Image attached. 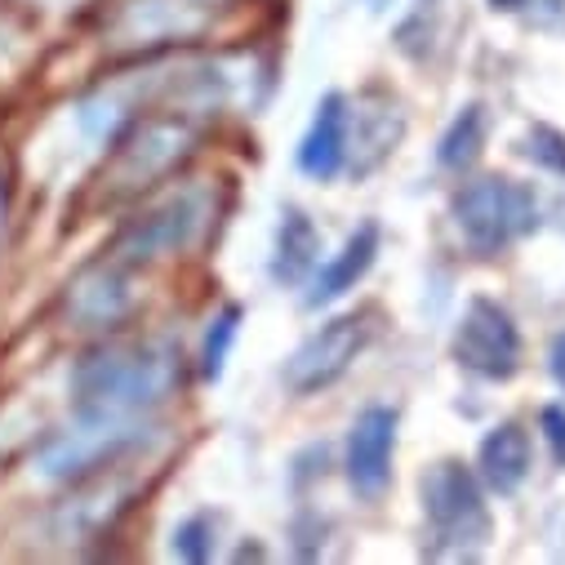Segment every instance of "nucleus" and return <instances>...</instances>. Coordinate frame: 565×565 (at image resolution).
<instances>
[{
	"label": "nucleus",
	"instance_id": "nucleus-5",
	"mask_svg": "<svg viewBox=\"0 0 565 565\" xmlns=\"http://www.w3.org/2000/svg\"><path fill=\"white\" fill-rule=\"evenodd\" d=\"M370 339V326H365V312H348V317H334L330 326H321L290 361H286V387L308 396V392H321L330 383H339L348 374V365L361 356Z\"/></svg>",
	"mask_w": 565,
	"mask_h": 565
},
{
	"label": "nucleus",
	"instance_id": "nucleus-14",
	"mask_svg": "<svg viewBox=\"0 0 565 565\" xmlns=\"http://www.w3.org/2000/svg\"><path fill=\"white\" fill-rule=\"evenodd\" d=\"M72 312L94 330V326H107L125 312V290L111 271H89L81 286L72 290Z\"/></svg>",
	"mask_w": 565,
	"mask_h": 565
},
{
	"label": "nucleus",
	"instance_id": "nucleus-16",
	"mask_svg": "<svg viewBox=\"0 0 565 565\" xmlns=\"http://www.w3.org/2000/svg\"><path fill=\"white\" fill-rule=\"evenodd\" d=\"M534 166L552 170V174H565V134H556L552 125H534L525 134V148H521Z\"/></svg>",
	"mask_w": 565,
	"mask_h": 565
},
{
	"label": "nucleus",
	"instance_id": "nucleus-20",
	"mask_svg": "<svg viewBox=\"0 0 565 565\" xmlns=\"http://www.w3.org/2000/svg\"><path fill=\"white\" fill-rule=\"evenodd\" d=\"M539 418H543V433H547V446H552L556 463H565V409L561 405H547Z\"/></svg>",
	"mask_w": 565,
	"mask_h": 565
},
{
	"label": "nucleus",
	"instance_id": "nucleus-19",
	"mask_svg": "<svg viewBox=\"0 0 565 565\" xmlns=\"http://www.w3.org/2000/svg\"><path fill=\"white\" fill-rule=\"evenodd\" d=\"M210 521L205 516H196V521H188L179 534H174V552L179 556H188V561H205L210 556Z\"/></svg>",
	"mask_w": 565,
	"mask_h": 565
},
{
	"label": "nucleus",
	"instance_id": "nucleus-1",
	"mask_svg": "<svg viewBox=\"0 0 565 565\" xmlns=\"http://www.w3.org/2000/svg\"><path fill=\"white\" fill-rule=\"evenodd\" d=\"M174 387L170 356L152 348H111L76 370V414L143 423Z\"/></svg>",
	"mask_w": 565,
	"mask_h": 565
},
{
	"label": "nucleus",
	"instance_id": "nucleus-21",
	"mask_svg": "<svg viewBox=\"0 0 565 565\" xmlns=\"http://www.w3.org/2000/svg\"><path fill=\"white\" fill-rule=\"evenodd\" d=\"M547 361H552V379L561 383V392H565V330L552 339V352H547Z\"/></svg>",
	"mask_w": 565,
	"mask_h": 565
},
{
	"label": "nucleus",
	"instance_id": "nucleus-22",
	"mask_svg": "<svg viewBox=\"0 0 565 565\" xmlns=\"http://www.w3.org/2000/svg\"><path fill=\"white\" fill-rule=\"evenodd\" d=\"M494 10H521V0H490Z\"/></svg>",
	"mask_w": 565,
	"mask_h": 565
},
{
	"label": "nucleus",
	"instance_id": "nucleus-2",
	"mask_svg": "<svg viewBox=\"0 0 565 565\" xmlns=\"http://www.w3.org/2000/svg\"><path fill=\"white\" fill-rule=\"evenodd\" d=\"M455 223L477 254H499L539 223L534 192L516 179H477L455 196Z\"/></svg>",
	"mask_w": 565,
	"mask_h": 565
},
{
	"label": "nucleus",
	"instance_id": "nucleus-3",
	"mask_svg": "<svg viewBox=\"0 0 565 565\" xmlns=\"http://www.w3.org/2000/svg\"><path fill=\"white\" fill-rule=\"evenodd\" d=\"M423 512H428L437 539L455 543V547L486 543V534H490V512H486L481 486L459 459H441L423 477Z\"/></svg>",
	"mask_w": 565,
	"mask_h": 565
},
{
	"label": "nucleus",
	"instance_id": "nucleus-15",
	"mask_svg": "<svg viewBox=\"0 0 565 565\" xmlns=\"http://www.w3.org/2000/svg\"><path fill=\"white\" fill-rule=\"evenodd\" d=\"M481 143H486V107L472 103V107H463V111L450 120V129L441 134L437 157H441L446 170H468V166L481 157Z\"/></svg>",
	"mask_w": 565,
	"mask_h": 565
},
{
	"label": "nucleus",
	"instance_id": "nucleus-10",
	"mask_svg": "<svg viewBox=\"0 0 565 565\" xmlns=\"http://www.w3.org/2000/svg\"><path fill=\"white\" fill-rule=\"evenodd\" d=\"M481 477L499 494H516L521 481L530 477V437L521 423H499V428L481 441Z\"/></svg>",
	"mask_w": 565,
	"mask_h": 565
},
{
	"label": "nucleus",
	"instance_id": "nucleus-7",
	"mask_svg": "<svg viewBox=\"0 0 565 565\" xmlns=\"http://www.w3.org/2000/svg\"><path fill=\"white\" fill-rule=\"evenodd\" d=\"M392 450H396V414L370 405L356 414L348 437V481L361 499H379L392 481Z\"/></svg>",
	"mask_w": 565,
	"mask_h": 565
},
{
	"label": "nucleus",
	"instance_id": "nucleus-13",
	"mask_svg": "<svg viewBox=\"0 0 565 565\" xmlns=\"http://www.w3.org/2000/svg\"><path fill=\"white\" fill-rule=\"evenodd\" d=\"M317 254H321V236H317V227L308 223V214L286 210V218H280V232H276L271 276L280 280V286H299V280L317 267Z\"/></svg>",
	"mask_w": 565,
	"mask_h": 565
},
{
	"label": "nucleus",
	"instance_id": "nucleus-17",
	"mask_svg": "<svg viewBox=\"0 0 565 565\" xmlns=\"http://www.w3.org/2000/svg\"><path fill=\"white\" fill-rule=\"evenodd\" d=\"M236 321H241V312L236 308H227L218 321H214V330L205 334V352H201V370H205V379H218L223 374V361H227V348H232V339H236Z\"/></svg>",
	"mask_w": 565,
	"mask_h": 565
},
{
	"label": "nucleus",
	"instance_id": "nucleus-8",
	"mask_svg": "<svg viewBox=\"0 0 565 565\" xmlns=\"http://www.w3.org/2000/svg\"><path fill=\"white\" fill-rule=\"evenodd\" d=\"M201 223H205V196H201V192H188V196L170 201L166 210H157L152 218L134 223V227L120 236L116 254H125V258H134V263H138V258L179 254V249L201 232Z\"/></svg>",
	"mask_w": 565,
	"mask_h": 565
},
{
	"label": "nucleus",
	"instance_id": "nucleus-4",
	"mask_svg": "<svg viewBox=\"0 0 565 565\" xmlns=\"http://www.w3.org/2000/svg\"><path fill=\"white\" fill-rule=\"evenodd\" d=\"M455 361L481 379H512L521 365V334L494 299H472L455 330Z\"/></svg>",
	"mask_w": 565,
	"mask_h": 565
},
{
	"label": "nucleus",
	"instance_id": "nucleus-9",
	"mask_svg": "<svg viewBox=\"0 0 565 565\" xmlns=\"http://www.w3.org/2000/svg\"><path fill=\"white\" fill-rule=\"evenodd\" d=\"M348 161V98L343 94H326L317 116H312V129L299 148V170L308 179H334Z\"/></svg>",
	"mask_w": 565,
	"mask_h": 565
},
{
	"label": "nucleus",
	"instance_id": "nucleus-18",
	"mask_svg": "<svg viewBox=\"0 0 565 565\" xmlns=\"http://www.w3.org/2000/svg\"><path fill=\"white\" fill-rule=\"evenodd\" d=\"M521 6H525L530 28L552 32V36H565V0H521Z\"/></svg>",
	"mask_w": 565,
	"mask_h": 565
},
{
	"label": "nucleus",
	"instance_id": "nucleus-12",
	"mask_svg": "<svg viewBox=\"0 0 565 565\" xmlns=\"http://www.w3.org/2000/svg\"><path fill=\"white\" fill-rule=\"evenodd\" d=\"M405 134V120L396 111V103L387 94H379V107H370V98L356 103V174H370Z\"/></svg>",
	"mask_w": 565,
	"mask_h": 565
},
{
	"label": "nucleus",
	"instance_id": "nucleus-11",
	"mask_svg": "<svg viewBox=\"0 0 565 565\" xmlns=\"http://www.w3.org/2000/svg\"><path fill=\"white\" fill-rule=\"evenodd\" d=\"M374 254H379V227H374V223H365V227H356V232L348 236L343 254H334V258L321 267L317 286H312V295H308V308H321V303H330V299L348 295V290L356 286V280L370 271Z\"/></svg>",
	"mask_w": 565,
	"mask_h": 565
},
{
	"label": "nucleus",
	"instance_id": "nucleus-6",
	"mask_svg": "<svg viewBox=\"0 0 565 565\" xmlns=\"http://www.w3.org/2000/svg\"><path fill=\"white\" fill-rule=\"evenodd\" d=\"M188 152H192V129L183 120H148V125H138L120 143L116 161H111V192L152 188V179L170 174Z\"/></svg>",
	"mask_w": 565,
	"mask_h": 565
}]
</instances>
